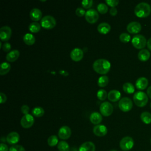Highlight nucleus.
I'll list each match as a JSON object with an SVG mask.
<instances>
[{
  "label": "nucleus",
  "instance_id": "16",
  "mask_svg": "<svg viewBox=\"0 0 151 151\" xmlns=\"http://www.w3.org/2000/svg\"><path fill=\"white\" fill-rule=\"evenodd\" d=\"M6 140L9 145H15V144H17L19 140V135L16 132H11L7 135Z\"/></svg>",
  "mask_w": 151,
  "mask_h": 151
},
{
  "label": "nucleus",
  "instance_id": "25",
  "mask_svg": "<svg viewBox=\"0 0 151 151\" xmlns=\"http://www.w3.org/2000/svg\"><path fill=\"white\" fill-rule=\"evenodd\" d=\"M23 41L27 45H32L35 42V37L31 33H27L23 37Z\"/></svg>",
  "mask_w": 151,
  "mask_h": 151
},
{
  "label": "nucleus",
  "instance_id": "19",
  "mask_svg": "<svg viewBox=\"0 0 151 151\" xmlns=\"http://www.w3.org/2000/svg\"><path fill=\"white\" fill-rule=\"evenodd\" d=\"M121 97V93L119 91L116 90H112L110 91L107 94L108 99L113 102L118 101Z\"/></svg>",
  "mask_w": 151,
  "mask_h": 151
},
{
  "label": "nucleus",
  "instance_id": "30",
  "mask_svg": "<svg viewBox=\"0 0 151 151\" xmlns=\"http://www.w3.org/2000/svg\"><path fill=\"white\" fill-rule=\"evenodd\" d=\"M123 90L127 94H132L134 91V87L130 83H126L123 85Z\"/></svg>",
  "mask_w": 151,
  "mask_h": 151
},
{
  "label": "nucleus",
  "instance_id": "29",
  "mask_svg": "<svg viewBox=\"0 0 151 151\" xmlns=\"http://www.w3.org/2000/svg\"><path fill=\"white\" fill-rule=\"evenodd\" d=\"M109 82V78L107 76H102L100 77L97 81V84L100 87L106 86Z\"/></svg>",
  "mask_w": 151,
  "mask_h": 151
},
{
  "label": "nucleus",
  "instance_id": "50",
  "mask_svg": "<svg viewBox=\"0 0 151 151\" xmlns=\"http://www.w3.org/2000/svg\"><path fill=\"white\" fill-rule=\"evenodd\" d=\"M150 107H151V103H150Z\"/></svg>",
  "mask_w": 151,
  "mask_h": 151
},
{
  "label": "nucleus",
  "instance_id": "48",
  "mask_svg": "<svg viewBox=\"0 0 151 151\" xmlns=\"http://www.w3.org/2000/svg\"><path fill=\"white\" fill-rule=\"evenodd\" d=\"M60 73L61 74L64 75V76H67V75L68 74V73H67V72H65L64 70H61V71H60Z\"/></svg>",
  "mask_w": 151,
  "mask_h": 151
},
{
  "label": "nucleus",
  "instance_id": "34",
  "mask_svg": "<svg viewBox=\"0 0 151 151\" xmlns=\"http://www.w3.org/2000/svg\"><path fill=\"white\" fill-rule=\"evenodd\" d=\"M107 93L106 91V90H103V89H100L97 93V98L101 101H103L104 100L106 99L107 97Z\"/></svg>",
  "mask_w": 151,
  "mask_h": 151
},
{
  "label": "nucleus",
  "instance_id": "51",
  "mask_svg": "<svg viewBox=\"0 0 151 151\" xmlns=\"http://www.w3.org/2000/svg\"><path fill=\"white\" fill-rule=\"evenodd\" d=\"M150 143H151V138H150Z\"/></svg>",
  "mask_w": 151,
  "mask_h": 151
},
{
  "label": "nucleus",
  "instance_id": "20",
  "mask_svg": "<svg viewBox=\"0 0 151 151\" xmlns=\"http://www.w3.org/2000/svg\"><path fill=\"white\" fill-rule=\"evenodd\" d=\"M96 146L91 142H86L81 145L78 151H95Z\"/></svg>",
  "mask_w": 151,
  "mask_h": 151
},
{
  "label": "nucleus",
  "instance_id": "36",
  "mask_svg": "<svg viewBox=\"0 0 151 151\" xmlns=\"http://www.w3.org/2000/svg\"><path fill=\"white\" fill-rule=\"evenodd\" d=\"M130 38H131L130 35L129 34L125 33V32L122 33L119 37V39L120 41L123 43H127L129 42L130 40Z\"/></svg>",
  "mask_w": 151,
  "mask_h": 151
},
{
  "label": "nucleus",
  "instance_id": "40",
  "mask_svg": "<svg viewBox=\"0 0 151 151\" xmlns=\"http://www.w3.org/2000/svg\"><path fill=\"white\" fill-rule=\"evenodd\" d=\"M85 10L82 8H78L76 10V14L78 17H83L86 14Z\"/></svg>",
  "mask_w": 151,
  "mask_h": 151
},
{
  "label": "nucleus",
  "instance_id": "26",
  "mask_svg": "<svg viewBox=\"0 0 151 151\" xmlns=\"http://www.w3.org/2000/svg\"><path fill=\"white\" fill-rule=\"evenodd\" d=\"M11 70V65L8 62H3L1 64V68H0V74L1 76L6 74L9 73Z\"/></svg>",
  "mask_w": 151,
  "mask_h": 151
},
{
  "label": "nucleus",
  "instance_id": "45",
  "mask_svg": "<svg viewBox=\"0 0 151 151\" xmlns=\"http://www.w3.org/2000/svg\"><path fill=\"white\" fill-rule=\"evenodd\" d=\"M117 13V9L115 7L111 8V9H110V14L111 15L115 16L116 15Z\"/></svg>",
  "mask_w": 151,
  "mask_h": 151
},
{
  "label": "nucleus",
  "instance_id": "42",
  "mask_svg": "<svg viewBox=\"0 0 151 151\" xmlns=\"http://www.w3.org/2000/svg\"><path fill=\"white\" fill-rule=\"evenodd\" d=\"M21 112L24 114V115L25 114H28V112H29V107L27 106V105H23L22 106L21 108Z\"/></svg>",
  "mask_w": 151,
  "mask_h": 151
},
{
  "label": "nucleus",
  "instance_id": "14",
  "mask_svg": "<svg viewBox=\"0 0 151 151\" xmlns=\"http://www.w3.org/2000/svg\"><path fill=\"white\" fill-rule=\"evenodd\" d=\"M84 52L83 50L78 48H74L70 53V57L74 61L77 62L82 60L83 58Z\"/></svg>",
  "mask_w": 151,
  "mask_h": 151
},
{
  "label": "nucleus",
  "instance_id": "2",
  "mask_svg": "<svg viewBox=\"0 0 151 151\" xmlns=\"http://www.w3.org/2000/svg\"><path fill=\"white\" fill-rule=\"evenodd\" d=\"M151 12L150 5L146 2H141L137 4L134 8L135 15L139 18L148 17Z\"/></svg>",
  "mask_w": 151,
  "mask_h": 151
},
{
  "label": "nucleus",
  "instance_id": "18",
  "mask_svg": "<svg viewBox=\"0 0 151 151\" xmlns=\"http://www.w3.org/2000/svg\"><path fill=\"white\" fill-rule=\"evenodd\" d=\"M29 17L34 21H38L42 19V12L38 8H33L29 12Z\"/></svg>",
  "mask_w": 151,
  "mask_h": 151
},
{
  "label": "nucleus",
  "instance_id": "6",
  "mask_svg": "<svg viewBox=\"0 0 151 151\" xmlns=\"http://www.w3.org/2000/svg\"><path fill=\"white\" fill-rule=\"evenodd\" d=\"M133 107V103L132 100L127 97H123L121 99L119 102V109L124 111L127 112L130 111Z\"/></svg>",
  "mask_w": 151,
  "mask_h": 151
},
{
  "label": "nucleus",
  "instance_id": "44",
  "mask_svg": "<svg viewBox=\"0 0 151 151\" xmlns=\"http://www.w3.org/2000/svg\"><path fill=\"white\" fill-rule=\"evenodd\" d=\"M9 148L8 146L3 143H1L0 145V151H9Z\"/></svg>",
  "mask_w": 151,
  "mask_h": 151
},
{
  "label": "nucleus",
  "instance_id": "46",
  "mask_svg": "<svg viewBox=\"0 0 151 151\" xmlns=\"http://www.w3.org/2000/svg\"><path fill=\"white\" fill-rule=\"evenodd\" d=\"M146 45H147V48H149V50L151 51V38H150L147 40Z\"/></svg>",
  "mask_w": 151,
  "mask_h": 151
},
{
  "label": "nucleus",
  "instance_id": "22",
  "mask_svg": "<svg viewBox=\"0 0 151 151\" xmlns=\"http://www.w3.org/2000/svg\"><path fill=\"white\" fill-rule=\"evenodd\" d=\"M19 57V51L17 50H12L9 52L6 56V59L9 62H14Z\"/></svg>",
  "mask_w": 151,
  "mask_h": 151
},
{
  "label": "nucleus",
  "instance_id": "10",
  "mask_svg": "<svg viewBox=\"0 0 151 151\" xmlns=\"http://www.w3.org/2000/svg\"><path fill=\"white\" fill-rule=\"evenodd\" d=\"M34 123V119L31 114H28L22 116L21 120V125L23 128L28 129L31 127Z\"/></svg>",
  "mask_w": 151,
  "mask_h": 151
},
{
  "label": "nucleus",
  "instance_id": "17",
  "mask_svg": "<svg viewBox=\"0 0 151 151\" xmlns=\"http://www.w3.org/2000/svg\"><path fill=\"white\" fill-rule=\"evenodd\" d=\"M148 80L146 78L142 77L139 78L135 83L136 85V87L140 90H143L144 89H145L147 86H148Z\"/></svg>",
  "mask_w": 151,
  "mask_h": 151
},
{
  "label": "nucleus",
  "instance_id": "13",
  "mask_svg": "<svg viewBox=\"0 0 151 151\" xmlns=\"http://www.w3.org/2000/svg\"><path fill=\"white\" fill-rule=\"evenodd\" d=\"M142 26L140 24L136 21H133L127 25V30L129 33L137 34L141 31Z\"/></svg>",
  "mask_w": 151,
  "mask_h": 151
},
{
  "label": "nucleus",
  "instance_id": "37",
  "mask_svg": "<svg viewBox=\"0 0 151 151\" xmlns=\"http://www.w3.org/2000/svg\"><path fill=\"white\" fill-rule=\"evenodd\" d=\"M9 151H25V148L19 145H15L12 146L10 148Z\"/></svg>",
  "mask_w": 151,
  "mask_h": 151
},
{
  "label": "nucleus",
  "instance_id": "8",
  "mask_svg": "<svg viewBox=\"0 0 151 151\" xmlns=\"http://www.w3.org/2000/svg\"><path fill=\"white\" fill-rule=\"evenodd\" d=\"M99 18L98 12L94 9H90L87 10L85 14V18L86 21L90 24H94L96 22Z\"/></svg>",
  "mask_w": 151,
  "mask_h": 151
},
{
  "label": "nucleus",
  "instance_id": "21",
  "mask_svg": "<svg viewBox=\"0 0 151 151\" xmlns=\"http://www.w3.org/2000/svg\"><path fill=\"white\" fill-rule=\"evenodd\" d=\"M102 119V116L98 112H93L90 116V122L93 124L96 125L99 124L101 122Z\"/></svg>",
  "mask_w": 151,
  "mask_h": 151
},
{
  "label": "nucleus",
  "instance_id": "47",
  "mask_svg": "<svg viewBox=\"0 0 151 151\" xmlns=\"http://www.w3.org/2000/svg\"><path fill=\"white\" fill-rule=\"evenodd\" d=\"M147 95L149 96V98L151 99V86L149 87V88L147 90Z\"/></svg>",
  "mask_w": 151,
  "mask_h": 151
},
{
  "label": "nucleus",
  "instance_id": "41",
  "mask_svg": "<svg viewBox=\"0 0 151 151\" xmlns=\"http://www.w3.org/2000/svg\"><path fill=\"white\" fill-rule=\"evenodd\" d=\"M2 48L5 52H8L11 48V45L9 42H5L3 44Z\"/></svg>",
  "mask_w": 151,
  "mask_h": 151
},
{
  "label": "nucleus",
  "instance_id": "49",
  "mask_svg": "<svg viewBox=\"0 0 151 151\" xmlns=\"http://www.w3.org/2000/svg\"><path fill=\"white\" fill-rule=\"evenodd\" d=\"M110 151H118V150H115V149H111V150H110Z\"/></svg>",
  "mask_w": 151,
  "mask_h": 151
},
{
  "label": "nucleus",
  "instance_id": "24",
  "mask_svg": "<svg viewBox=\"0 0 151 151\" xmlns=\"http://www.w3.org/2000/svg\"><path fill=\"white\" fill-rule=\"evenodd\" d=\"M150 56V52L146 49L141 50L139 52L138 55H137V57H138V58L139 59V60L141 61H143V62L147 61L149 59Z\"/></svg>",
  "mask_w": 151,
  "mask_h": 151
},
{
  "label": "nucleus",
  "instance_id": "33",
  "mask_svg": "<svg viewBox=\"0 0 151 151\" xmlns=\"http://www.w3.org/2000/svg\"><path fill=\"white\" fill-rule=\"evenodd\" d=\"M58 139L55 135H51L50 136L48 139H47V143L48 145L51 146V147H54L58 145Z\"/></svg>",
  "mask_w": 151,
  "mask_h": 151
},
{
  "label": "nucleus",
  "instance_id": "11",
  "mask_svg": "<svg viewBox=\"0 0 151 151\" xmlns=\"http://www.w3.org/2000/svg\"><path fill=\"white\" fill-rule=\"evenodd\" d=\"M12 30L8 26H3L0 29V38L3 41H7L11 37Z\"/></svg>",
  "mask_w": 151,
  "mask_h": 151
},
{
  "label": "nucleus",
  "instance_id": "12",
  "mask_svg": "<svg viewBox=\"0 0 151 151\" xmlns=\"http://www.w3.org/2000/svg\"><path fill=\"white\" fill-rule=\"evenodd\" d=\"M71 134V129L67 126H63L61 127L58 130V137L63 140H66L70 138Z\"/></svg>",
  "mask_w": 151,
  "mask_h": 151
},
{
  "label": "nucleus",
  "instance_id": "15",
  "mask_svg": "<svg viewBox=\"0 0 151 151\" xmlns=\"http://www.w3.org/2000/svg\"><path fill=\"white\" fill-rule=\"evenodd\" d=\"M93 133L94 134L99 137H102L105 136L107 133V127L103 124H98L95 126L93 127Z\"/></svg>",
  "mask_w": 151,
  "mask_h": 151
},
{
  "label": "nucleus",
  "instance_id": "3",
  "mask_svg": "<svg viewBox=\"0 0 151 151\" xmlns=\"http://www.w3.org/2000/svg\"><path fill=\"white\" fill-rule=\"evenodd\" d=\"M133 101L138 107H144L148 101L147 95L143 91H137L133 95Z\"/></svg>",
  "mask_w": 151,
  "mask_h": 151
},
{
  "label": "nucleus",
  "instance_id": "28",
  "mask_svg": "<svg viewBox=\"0 0 151 151\" xmlns=\"http://www.w3.org/2000/svg\"><path fill=\"white\" fill-rule=\"evenodd\" d=\"M140 119L145 124L151 123V114L147 111H144L140 114Z\"/></svg>",
  "mask_w": 151,
  "mask_h": 151
},
{
  "label": "nucleus",
  "instance_id": "32",
  "mask_svg": "<svg viewBox=\"0 0 151 151\" xmlns=\"http://www.w3.org/2000/svg\"><path fill=\"white\" fill-rule=\"evenodd\" d=\"M32 113L34 116L37 117H40L44 115V110L41 107H36L32 109Z\"/></svg>",
  "mask_w": 151,
  "mask_h": 151
},
{
  "label": "nucleus",
  "instance_id": "4",
  "mask_svg": "<svg viewBox=\"0 0 151 151\" xmlns=\"http://www.w3.org/2000/svg\"><path fill=\"white\" fill-rule=\"evenodd\" d=\"M41 25L46 29L54 28L56 25V20L51 15H46L41 19Z\"/></svg>",
  "mask_w": 151,
  "mask_h": 151
},
{
  "label": "nucleus",
  "instance_id": "9",
  "mask_svg": "<svg viewBox=\"0 0 151 151\" xmlns=\"http://www.w3.org/2000/svg\"><path fill=\"white\" fill-rule=\"evenodd\" d=\"M100 111L104 116H110L113 111V106L108 101H104L100 104Z\"/></svg>",
  "mask_w": 151,
  "mask_h": 151
},
{
  "label": "nucleus",
  "instance_id": "35",
  "mask_svg": "<svg viewBox=\"0 0 151 151\" xmlns=\"http://www.w3.org/2000/svg\"><path fill=\"white\" fill-rule=\"evenodd\" d=\"M97 11L99 13L104 14L107 12L108 11V7L107 5L104 3H100L97 5Z\"/></svg>",
  "mask_w": 151,
  "mask_h": 151
},
{
  "label": "nucleus",
  "instance_id": "39",
  "mask_svg": "<svg viewBox=\"0 0 151 151\" xmlns=\"http://www.w3.org/2000/svg\"><path fill=\"white\" fill-rule=\"evenodd\" d=\"M105 2L107 4V5L111 6V8L115 7L117 5H118L119 2L118 0H106Z\"/></svg>",
  "mask_w": 151,
  "mask_h": 151
},
{
  "label": "nucleus",
  "instance_id": "31",
  "mask_svg": "<svg viewBox=\"0 0 151 151\" xmlns=\"http://www.w3.org/2000/svg\"><path fill=\"white\" fill-rule=\"evenodd\" d=\"M57 148L59 151H69L70 146L67 142L65 141H60L57 145Z\"/></svg>",
  "mask_w": 151,
  "mask_h": 151
},
{
  "label": "nucleus",
  "instance_id": "43",
  "mask_svg": "<svg viewBox=\"0 0 151 151\" xmlns=\"http://www.w3.org/2000/svg\"><path fill=\"white\" fill-rule=\"evenodd\" d=\"M7 97L6 95L3 93H0V103L1 104L5 103L6 101Z\"/></svg>",
  "mask_w": 151,
  "mask_h": 151
},
{
  "label": "nucleus",
  "instance_id": "23",
  "mask_svg": "<svg viewBox=\"0 0 151 151\" xmlns=\"http://www.w3.org/2000/svg\"><path fill=\"white\" fill-rule=\"evenodd\" d=\"M110 29V25L107 22H101L97 26V31L101 34H107Z\"/></svg>",
  "mask_w": 151,
  "mask_h": 151
},
{
  "label": "nucleus",
  "instance_id": "38",
  "mask_svg": "<svg viewBox=\"0 0 151 151\" xmlns=\"http://www.w3.org/2000/svg\"><path fill=\"white\" fill-rule=\"evenodd\" d=\"M93 3V1L92 0H84L81 2V5L84 8L88 9L92 6Z\"/></svg>",
  "mask_w": 151,
  "mask_h": 151
},
{
  "label": "nucleus",
  "instance_id": "7",
  "mask_svg": "<svg viewBox=\"0 0 151 151\" xmlns=\"http://www.w3.org/2000/svg\"><path fill=\"white\" fill-rule=\"evenodd\" d=\"M120 147L124 151H127L132 149L134 146V140L130 136H126L122 138L120 142Z\"/></svg>",
  "mask_w": 151,
  "mask_h": 151
},
{
  "label": "nucleus",
  "instance_id": "27",
  "mask_svg": "<svg viewBox=\"0 0 151 151\" xmlns=\"http://www.w3.org/2000/svg\"><path fill=\"white\" fill-rule=\"evenodd\" d=\"M41 24H38L37 22H31L28 26V29L32 33H37L39 32L41 29Z\"/></svg>",
  "mask_w": 151,
  "mask_h": 151
},
{
  "label": "nucleus",
  "instance_id": "1",
  "mask_svg": "<svg viewBox=\"0 0 151 151\" xmlns=\"http://www.w3.org/2000/svg\"><path fill=\"white\" fill-rule=\"evenodd\" d=\"M111 67L110 63L106 59H98L96 60L93 64V70L100 74H106L110 71Z\"/></svg>",
  "mask_w": 151,
  "mask_h": 151
},
{
  "label": "nucleus",
  "instance_id": "5",
  "mask_svg": "<svg viewBox=\"0 0 151 151\" xmlns=\"http://www.w3.org/2000/svg\"><path fill=\"white\" fill-rule=\"evenodd\" d=\"M132 44L137 49H143L146 45L147 41L145 37L140 34L134 35L132 40Z\"/></svg>",
  "mask_w": 151,
  "mask_h": 151
}]
</instances>
